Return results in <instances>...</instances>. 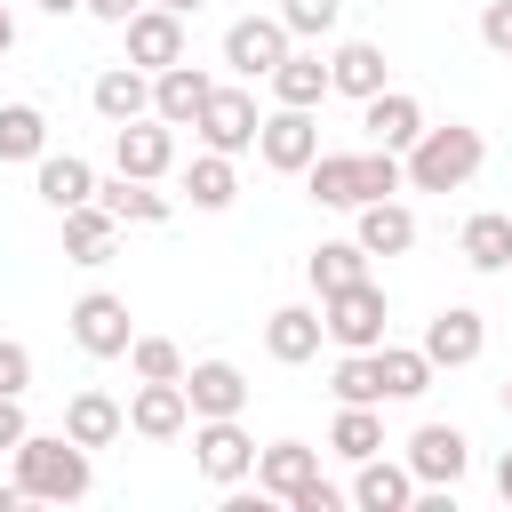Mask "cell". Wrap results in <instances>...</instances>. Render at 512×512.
I'll return each instance as SVG.
<instances>
[{"label":"cell","mask_w":512,"mask_h":512,"mask_svg":"<svg viewBox=\"0 0 512 512\" xmlns=\"http://www.w3.org/2000/svg\"><path fill=\"white\" fill-rule=\"evenodd\" d=\"M8 464H16V488H24L32 504H80V496L96 488L88 448L64 440V432H24V440L8 448Z\"/></svg>","instance_id":"obj_1"},{"label":"cell","mask_w":512,"mask_h":512,"mask_svg":"<svg viewBox=\"0 0 512 512\" xmlns=\"http://www.w3.org/2000/svg\"><path fill=\"white\" fill-rule=\"evenodd\" d=\"M480 160H488L480 128H464V120L432 128V120H424V136L400 152V184H416V192H464V184L480 176Z\"/></svg>","instance_id":"obj_2"},{"label":"cell","mask_w":512,"mask_h":512,"mask_svg":"<svg viewBox=\"0 0 512 512\" xmlns=\"http://www.w3.org/2000/svg\"><path fill=\"white\" fill-rule=\"evenodd\" d=\"M384 288L376 280H352V288H328L320 296V336L328 344H344V352H376L384 344Z\"/></svg>","instance_id":"obj_3"},{"label":"cell","mask_w":512,"mask_h":512,"mask_svg":"<svg viewBox=\"0 0 512 512\" xmlns=\"http://www.w3.org/2000/svg\"><path fill=\"white\" fill-rule=\"evenodd\" d=\"M192 464L216 480V488H240L256 472V440L240 432V416H192Z\"/></svg>","instance_id":"obj_4"},{"label":"cell","mask_w":512,"mask_h":512,"mask_svg":"<svg viewBox=\"0 0 512 512\" xmlns=\"http://www.w3.org/2000/svg\"><path fill=\"white\" fill-rule=\"evenodd\" d=\"M256 96L248 88H208V104H200V120H192V136H200V152H256Z\"/></svg>","instance_id":"obj_5"},{"label":"cell","mask_w":512,"mask_h":512,"mask_svg":"<svg viewBox=\"0 0 512 512\" xmlns=\"http://www.w3.org/2000/svg\"><path fill=\"white\" fill-rule=\"evenodd\" d=\"M312 152H320V120H312L304 104H280V112H264V120H256V160H264V168L304 176V168H312Z\"/></svg>","instance_id":"obj_6"},{"label":"cell","mask_w":512,"mask_h":512,"mask_svg":"<svg viewBox=\"0 0 512 512\" xmlns=\"http://www.w3.org/2000/svg\"><path fill=\"white\" fill-rule=\"evenodd\" d=\"M128 336H136V320H128V296H112V288H88V296L72 304V344H80L88 360H128Z\"/></svg>","instance_id":"obj_7"},{"label":"cell","mask_w":512,"mask_h":512,"mask_svg":"<svg viewBox=\"0 0 512 512\" xmlns=\"http://www.w3.org/2000/svg\"><path fill=\"white\" fill-rule=\"evenodd\" d=\"M112 168H120V176L160 184V176L176 168V128H168V120H152V112L120 120V128H112Z\"/></svg>","instance_id":"obj_8"},{"label":"cell","mask_w":512,"mask_h":512,"mask_svg":"<svg viewBox=\"0 0 512 512\" xmlns=\"http://www.w3.org/2000/svg\"><path fill=\"white\" fill-rule=\"evenodd\" d=\"M120 32H128V64H136V72H168V64H184V16H176V8L144 0Z\"/></svg>","instance_id":"obj_9"},{"label":"cell","mask_w":512,"mask_h":512,"mask_svg":"<svg viewBox=\"0 0 512 512\" xmlns=\"http://www.w3.org/2000/svg\"><path fill=\"white\" fill-rule=\"evenodd\" d=\"M488 352V320L472 312V304H440L432 320H424V360L432 368H472Z\"/></svg>","instance_id":"obj_10"},{"label":"cell","mask_w":512,"mask_h":512,"mask_svg":"<svg viewBox=\"0 0 512 512\" xmlns=\"http://www.w3.org/2000/svg\"><path fill=\"white\" fill-rule=\"evenodd\" d=\"M400 464L416 472V488H456L464 464H472V440H464L456 424H416V440H408Z\"/></svg>","instance_id":"obj_11"},{"label":"cell","mask_w":512,"mask_h":512,"mask_svg":"<svg viewBox=\"0 0 512 512\" xmlns=\"http://www.w3.org/2000/svg\"><path fill=\"white\" fill-rule=\"evenodd\" d=\"M288 48H296V40H288V24H280V16H240V24L224 32V64H232L240 80H264Z\"/></svg>","instance_id":"obj_12"},{"label":"cell","mask_w":512,"mask_h":512,"mask_svg":"<svg viewBox=\"0 0 512 512\" xmlns=\"http://www.w3.org/2000/svg\"><path fill=\"white\" fill-rule=\"evenodd\" d=\"M128 432H136V440H184V432H192V400H184V384H152V376H136Z\"/></svg>","instance_id":"obj_13"},{"label":"cell","mask_w":512,"mask_h":512,"mask_svg":"<svg viewBox=\"0 0 512 512\" xmlns=\"http://www.w3.org/2000/svg\"><path fill=\"white\" fill-rule=\"evenodd\" d=\"M360 128H368V144H384V152H408V144L424 136V104H416L408 88H376V96L360 104Z\"/></svg>","instance_id":"obj_14"},{"label":"cell","mask_w":512,"mask_h":512,"mask_svg":"<svg viewBox=\"0 0 512 512\" xmlns=\"http://www.w3.org/2000/svg\"><path fill=\"white\" fill-rule=\"evenodd\" d=\"M352 504H360V512H408V504H416V472L376 448V456L352 464Z\"/></svg>","instance_id":"obj_15"},{"label":"cell","mask_w":512,"mask_h":512,"mask_svg":"<svg viewBox=\"0 0 512 512\" xmlns=\"http://www.w3.org/2000/svg\"><path fill=\"white\" fill-rule=\"evenodd\" d=\"M376 88H392V64H384V48H376V40H344V48L328 56V96H352V104H368Z\"/></svg>","instance_id":"obj_16"},{"label":"cell","mask_w":512,"mask_h":512,"mask_svg":"<svg viewBox=\"0 0 512 512\" xmlns=\"http://www.w3.org/2000/svg\"><path fill=\"white\" fill-rule=\"evenodd\" d=\"M208 72L184 56V64H168V72H152V120H168V128H192L200 120V104H208Z\"/></svg>","instance_id":"obj_17"},{"label":"cell","mask_w":512,"mask_h":512,"mask_svg":"<svg viewBox=\"0 0 512 512\" xmlns=\"http://www.w3.org/2000/svg\"><path fill=\"white\" fill-rule=\"evenodd\" d=\"M184 400H192V416H240L248 408V376L232 360H192L184 368Z\"/></svg>","instance_id":"obj_18"},{"label":"cell","mask_w":512,"mask_h":512,"mask_svg":"<svg viewBox=\"0 0 512 512\" xmlns=\"http://www.w3.org/2000/svg\"><path fill=\"white\" fill-rule=\"evenodd\" d=\"M248 480H256V496H280V504H288L304 480H320V448L272 440V448H256V472H248Z\"/></svg>","instance_id":"obj_19"},{"label":"cell","mask_w":512,"mask_h":512,"mask_svg":"<svg viewBox=\"0 0 512 512\" xmlns=\"http://www.w3.org/2000/svg\"><path fill=\"white\" fill-rule=\"evenodd\" d=\"M352 216H360L352 240H360L368 256H408V248H416V216H408L400 200H360Z\"/></svg>","instance_id":"obj_20"},{"label":"cell","mask_w":512,"mask_h":512,"mask_svg":"<svg viewBox=\"0 0 512 512\" xmlns=\"http://www.w3.org/2000/svg\"><path fill=\"white\" fill-rule=\"evenodd\" d=\"M112 240H120V216H112L104 200L64 208V256H72V264H112Z\"/></svg>","instance_id":"obj_21"},{"label":"cell","mask_w":512,"mask_h":512,"mask_svg":"<svg viewBox=\"0 0 512 512\" xmlns=\"http://www.w3.org/2000/svg\"><path fill=\"white\" fill-rule=\"evenodd\" d=\"M128 432V408L112 400V392H72L64 400V440H80V448H112Z\"/></svg>","instance_id":"obj_22"},{"label":"cell","mask_w":512,"mask_h":512,"mask_svg":"<svg viewBox=\"0 0 512 512\" xmlns=\"http://www.w3.org/2000/svg\"><path fill=\"white\" fill-rule=\"evenodd\" d=\"M456 256H464L472 272H512V216H504V208H480V216H464V232H456Z\"/></svg>","instance_id":"obj_23"},{"label":"cell","mask_w":512,"mask_h":512,"mask_svg":"<svg viewBox=\"0 0 512 512\" xmlns=\"http://www.w3.org/2000/svg\"><path fill=\"white\" fill-rule=\"evenodd\" d=\"M264 352H272L280 368H304V360L320 352V312H312V304H280V312L264 320Z\"/></svg>","instance_id":"obj_24"},{"label":"cell","mask_w":512,"mask_h":512,"mask_svg":"<svg viewBox=\"0 0 512 512\" xmlns=\"http://www.w3.org/2000/svg\"><path fill=\"white\" fill-rule=\"evenodd\" d=\"M88 104L120 128V120H136V112H152V72H136V64H112V72H96V88H88Z\"/></svg>","instance_id":"obj_25"},{"label":"cell","mask_w":512,"mask_h":512,"mask_svg":"<svg viewBox=\"0 0 512 512\" xmlns=\"http://www.w3.org/2000/svg\"><path fill=\"white\" fill-rule=\"evenodd\" d=\"M40 200L64 216V208H80V200H96V168L80 160V152H40Z\"/></svg>","instance_id":"obj_26"},{"label":"cell","mask_w":512,"mask_h":512,"mask_svg":"<svg viewBox=\"0 0 512 512\" xmlns=\"http://www.w3.org/2000/svg\"><path fill=\"white\" fill-rule=\"evenodd\" d=\"M264 80H272V96H280V104H304V112L328 96V64H320L312 48H288V56H280Z\"/></svg>","instance_id":"obj_27"},{"label":"cell","mask_w":512,"mask_h":512,"mask_svg":"<svg viewBox=\"0 0 512 512\" xmlns=\"http://www.w3.org/2000/svg\"><path fill=\"white\" fill-rule=\"evenodd\" d=\"M304 184L320 208H360V152H312Z\"/></svg>","instance_id":"obj_28"},{"label":"cell","mask_w":512,"mask_h":512,"mask_svg":"<svg viewBox=\"0 0 512 512\" xmlns=\"http://www.w3.org/2000/svg\"><path fill=\"white\" fill-rule=\"evenodd\" d=\"M376 376H384V400H416V392H432V360H424V344H376Z\"/></svg>","instance_id":"obj_29"},{"label":"cell","mask_w":512,"mask_h":512,"mask_svg":"<svg viewBox=\"0 0 512 512\" xmlns=\"http://www.w3.org/2000/svg\"><path fill=\"white\" fill-rule=\"evenodd\" d=\"M184 192H192V208H232L240 200V168H232V152H200L192 168H184Z\"/></svg>","instance_id":"obj_30"},{"label":"cell","mask_w":512,"mask_h":512,"mask_svg":"<svg viewBox=\"0 0 512 512\" xmlns=\"http://www.w3.org/2000/svg\"><path fill=\"white\" fill-rule=\"evenodd\" d=\"M96 200H104L120 224H168V192H152L144 176H112V184H96Z\"/></svg>","instance_id":"obj_31"},{"label":"cell","mask_w":512,"mask_h":512,"mask_svg":"<svg viewBox=\"0 0 512 512\" xmlns=\"http://www.w3.org/2000/svg\"><path fill=\"white\" fill-rule=\"evenodd\" d=\"M304 272H312L320 296H328V288H352V280H368V248H360V240H320V248L304 256Z\"/></svg>","instance_id":"obj_32"},{"label":"cell","mask_w":512,"mask_h":512,"mask_svg":"<svg viewBox=\"0 0 512 512\" xmlns=\"http://www.w3.org/2000/svg\"><path fill=\"white\" fill-rule=\"evenodd\" d=\"M328 448H336L344 464L376 456V448H384V416H376V408H360V400H344V408H336V424H328Z\"/></svg>","instance_id":"obj_33"},{"label":"cell","mask_w":512,"mask_h":512,"mask_svg":"<svg viewBox=\"0 0 512 512\" xmlns=\"http://www.w3.org/2000/svg\"><path fill=\"white\" fill-rule=\"evenodd\" d=\"M40 152H48L40 104H0V160H40Z\"/></svg>","instance_id":"obj_34"},{"label":"cell","mask_w":512,"mask_h":512,"mask_svg":"<svg viewBox=\"0 0 512 512\" xmlns=\"http://www.w3.org/2000/svg\"><path fill=\"white\" fill-rule=\"evenodd\" d=\"M336 400H360V408H384V376H376V352H344L336 376H328Z\"/></svg>","instance_id":"obj_35"},{"label":"cell","mask_w":512,"mask_h":512,"mask_svg":"<svg viewBox=\"0 0 512 512\" xmlns=\"http://www.w3.org/2000/svg\"><path fill=\"white\" fill-rule=\"evenodd\" d=\"M128 368L152 376V384H184V352L168 336H128Z\"/></svg>","instance_id":"obj_36"},{"label":"cell","mask_w":512,"mask_h":512,"mask_svg":"<svg viewBox=\"0 0 512 512\" xmlns=\"http://www.w3.org/2000/svg\"><path fill=\"white\" fill-rule=\"evenodd\" d=\"M336 16H344V0H280L288 40H320V32H336Z\"/></svg>","instance_id":"obj_37"},{"label":"cell","mask_w":512,"mask_h":512,"mask_svg":"<svg viewBox=\"0 0 512 512\" xmlns=\"http://www.w3.org/2000/svg\"><path fill=\"white\" fill-rule=\"evenodd\" d=\"M392 192H400V152L368 144L360 152V200H392Z\"/></svg>","instance_id":"obj_38"},{"label":"cell","mask_w":512,"mask_h":512,"mask_svg":"<svg viewBox=\"0 0 512 512\" xmlns=\"http://www.w3.org/2000/svg\"><path fill=\"white\" fill-rule=\"evenodd\" d=\"M0 392H16V400L32 392V352H24L16 336H0Z\"/></svg>","instance_id":"obj_39"},{"label":"cell","mask_w":512,"mask_h":512,"mask_svg":"<svg viewBox=\"0 0 512 512\" xmlns=\"http://www.w3.org/2000/svg\"><path fill=\"white\" fill-rule=\"evenodd\" d=\"M480 40H488L496 56H512V0H488V8H480Z\"/></svg>","instance_id":"obj_40"},{"label":"cell","mask_w":512,"mask_h":512,"mask_svg":"<svg viewBox=\"0 0 512 512\" xmlns=\"http://www.w3.org/2000/svg\"><path fill=\"white\" fill-rule=\"evenodd\" d=\"M288 504H296V512H336V504H344V488H328V480H304Z\"/></svg>","instance_id":"obj_41"},{"label":"cell","mask_w":512,"mask_h":512,"mask_svg":"<svg viewBox=\"0 0 512 512\" xmlns=\"http://www.w3.org/2000/svg\"><path fill=\"white\" fill-rule=\"evenodd\" d=\"M24 432H32V424H24V400H16V392H0V456H8Z\"/></svg>","instance_id":"obj_42"},{"label":"cell","mask_w":512,"mask_h":512,"mask_svg":"<svg viewBox=\"0 0 512 512\" xmlns=\"http://www.w3.org/2000/svg\"><path fill=\"white\" fill-rule=\"evenodd\" d=\"M80 8H88V16H96V24H128V16H136V8H144V0H80Z\"/></svg>","instance_id":"obj_43"},{"label":"cell","mask_w":512,"mask_h":512,"mask_svg":"<svg viewBox=\"0 0 512 512\" xmlns=\"http://www.w3.org/2000/svg\"><path fill=\"white\" fill-rule=\"evenodd\" d=\"M496 496H504V504H512V448H504V456H496Z\"/></svg>","instance_id":"obj_44"},{"label":"cell","mask_w":512,"mask_h":512,"mask_svg":"<svg viewBox=\"0 0 512 512\" xmlns=\"http://www.w3.org/2000/svg\"><path fill=\"white\" fill-rule=\"evenodd\" d=\"M16 48V16H8V0H0V56Z\"/></svg>","instance_id":"obj_45"},{"label":"cell","mask_w":512,"mask_h":512,"mask_svg":"<svg viewBox=\"0 0 512 512\" xmlns=\"http://www.w3.org/2000/svg\"><path fill=\"white\" fill-rule=\"evenodd\" d=\"M40 8H48V16H72V8H80V0H40Z\"/></svg>","instance_id":"obj_46"},{"label":"cell","mask_w":512,"mask_h":512,"mask_svg":"<svg viewBox=\"0 0 512 512\" xmlns=\"http://www.w3.org/2000/svg\"><path fill=\"white\" fill-rule=\"evenodd\" d=\"M160 8H176V16H192V8H208V0H160Z\"/></svg>","instance_id":"obj_47"},{"label":"cell","mask_w":512,"mask_h":512,"mask_svg":"<svg viewBox=\"0 0 512 512\" xmlns=\"http://www.w3.org/2000/svg\"><path fill=\"white\" fill-rule=\"evenodd\" d=\"M504 416H512V376H504Z\"/></svg>","instance_id":"obj_48"}]
</instances>
